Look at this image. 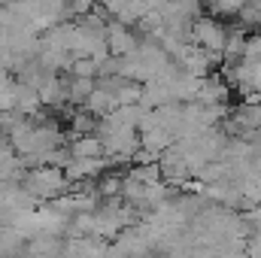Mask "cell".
Listing matches in <instances>:
<instances>
[{
  "instance_id": "1",
  "label": "cell",
  "mask_w": 261,
  "mask_h": 258,
  "mask_svg": "<svg viewBox=\"0 0 261 258\" xmlns=\"http://www.w3.org/2000/svg\"><path fill=\"white\" fill-rule=\"evenodd\" d=\"M21 189L31 192L40 203H52V200H58L61 194L70 192V179H67V173L61 167H46V164H40V167H28V176H24Z\"/></svg>"
},
{
  "instance_id": "2",
  "label": "cell",
  "mask_w": 261,
  "mask_h": 258,
  "mask_svg": "<svg viewBox=\"0 0 261 258\" xmlns=\"http://www.w3.org/2000/svg\"><path fill=\"white\" fill-rule=\"evenodd\" d=\"M107 46H110V55L116 58H128L140 49V37L130 24H122V21H110L107 24Z\"/></svg>"
},
{
  "instance_id": "3",
  "label": "cell",
  "mask_w": 261,
  "mask_h": 258,
  "mask_svg": "<svg viewBox=\"0 0 261 258\" xmlns=\"http://www.w3.org/2000/svg\"><path fill=\"white\" fill-rule=\"evenodd\" d=\"M197 40V46H203L206 52H222L225 46H228V34H225V28L219 24V21H213V18H197L195 21V34H192Z\"/></svg>"
},
{
  "instance_id": "4",
  "label": "cell",
  "mask_w": 261,
  "mask_h": 258,
  "mask_svg": "<svg viewBox=\"0 0 261 258\" xmlns=\"http://www.w3.org/2000/svg\"><path fill=\"white\" fill-rule=\"evenodd\" d=\"M70 155L73 158H103L107 149H103V140L97 134H85V137H70Z\"/></svg>"
},
{
  "instance_id": "5",
  "label": "cell",
  "mask_w": 261,
  "mask_h": 258,
  "mask_svg": "<svg viewBox=\"0 0 261 258\" xmlns=\"http://www.w3.org/2000/svg\"><path fill=\"white\" fill-rule=\"evenodd\" d=\"M116 107H119V104H116V97H113L103 85H97V88L91 91V97L85 100V110H88L91 116H97V119H107Z\"/></svg>"
},
{
  "instance_id": "6",
  "label": "cell",
  "mask_w": 261,
  "mask_h": 258,
  "mask_svg": "<svg viewBox=\"0 0 261 258\" xmlns=\"http://www.w3.org/2000/svg\"><path fill=\"white\" fill-rule=\"evenodd\" d=\"M94 88H97V79L70 76V107H85V100L91 97Z\"/></svg>"
},
{
  "instance_id": "7",
  "label": "cell",
  "mask_w": 261,
  "mask_h": 258,
  "mask_svg": "<svg viewBox=\"0 0 261 258\" xmlns=\"http://www.w3.org/2000/svg\"><path fill=\"white\" fill-rule=\"evenodd\" d=\"M70 76H82V79H97V61L94 58H76L70 67Z\"/></svg>"
}]
</instances>
